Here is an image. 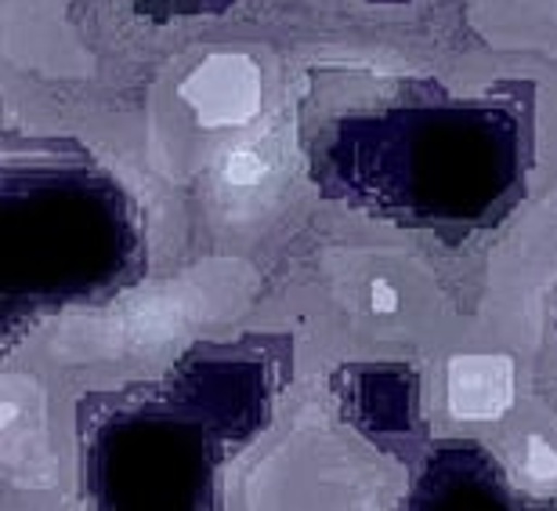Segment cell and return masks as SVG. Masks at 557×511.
<instances>
[{
    "mask_svg": "<svg viewBox=\"0 0 557 511\" xmlns=\"http://www.w3.org/2000/svg\"><path fill=\"white\" fill-rule=\"evenodd\" d=\"M264 171H269V157L261 153V146H236L228 149V160H225V178L232 185H258Z\"/></svg>",
    "mask_w": 557,
    "mask_h": 511,
    "instance_id": "3",
    "label": "cell"
},
{
    "mask_svg": "<svg viewBox=\"0 0 557 511\" xmlns=\"http://www.w3.org/2000/svg\"><path fill=\"white\" fill-rule=\"evenodd\" d=\"M515 403V363L507 355H460L449 363V410L456 421H496Z\"/></svg>",
    "mask_w": 557,
    "mask_h": 511,
    "instance_id": "2",
    "label": "cell"
},
{
    "mask_svg": "<svg viewBox=\"0 0 557 511\" xmlns=\"http://www.w3.org/2000/svg\"><path fill=\"white\" fill-rule=\"evenodd\" d=\"M395 305H398V297H395V291L387 283H376L373 287V308L376 313H395Z\"/></svg>",
    "mask_w": 557,
    "mask_h": 511,
    "instance_id": "5",
    "label": "cell"
},
{
    "mask_svg": "<svg viewBox=\"0 0 557 511\" xmlns=\"http://www.w3.org/2000/svg\"><path fill=\"white\" fill-rule=\"evenodd\" d=\"M525 475L536 483H554L557 479V450L543 439H529L525 447Z\"/></svg>",
    "mask_w": 557,
    "mask_h": 511,
    "instance_id": "4",
    "label": "cell"
},
{
    "mask_svg": "<svg viewBox=\"0 0 557 511\" xmlns=\"http://www.w3.org/2000/svg\"><path fill=\"white\" fill-rule=\"evenodd\" d=\"M182 95L203 127H239L261 106L258 65L243 54H214L182 84Z\"/></svg>",
    "mask_w": 557,
    "mask_h": 511,
    "instance_id": "1",
    "label": "cell"
}]
</instances>
